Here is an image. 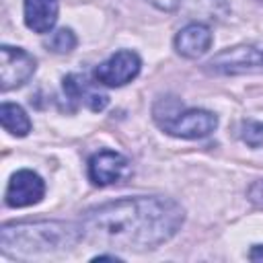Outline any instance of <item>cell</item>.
<instances>
[{
    "label": "cell",
    "mask_w": 263,
    "mask_h": 263,
    "mask_svg": "<svg viewBox=\"0 0 263 263\" xmlns=\"http://www.w3.org/2000/svg\"><path fill=\"white\" fill-rule=\"evenodd\" d=\"M140 68H142L140 55L132 49H121L115 51L105 62H101L95 68L92 76L103 86H123L140 74Z\"/></svg>",
    "instance_id": "4"
},
{
    "label": "cell",
    "mask_w": 263,
    "mask_h": 263,
    "mask_svg": "<svg viewBox=\"0 0 263 263\" xmlns=\"http://www.w3.org/2000/svg\"><path fill=\"white\" fill-rule=\"evenodd\" d=\"M45 193V183L43 179L29 171V168H23V171H16L8 185H6V193H4V201L6 205L10 208H27V205H33L37 201H41Z\"/></svg>",
    "instance_id": "7"
},
{
    "label": "cell",
    "mask_w": 263,
    "mask_h": 263,
    "mask_svg": "<svg viewBox=\"0 0 263 263\" xmlns=\"http://www.w3.org/2000/svg\"><path fill=\"white\" fill-rule=\"evenodd\" d=\"M257 70H263V49H257V60H255V70L253 72H257Z\"/></svg>",
    "instance_id": "17"
},
{
    "label": "cell",
    "mask_w": 263,
    "mask_h": 263,
    "mask_svg": "<svg viewBox=\"0 0 263 263\" xmlns=\"http://www.w3.org/2000/svg\"><path fill=\"white\" fill-rule=\"evenodd\" d=\"M45 45L55 53H70L76 47V35L72 33V29H58L49 35Z\"/></svg>",
    "instance_id": "13"
},
{
    "label": "cell",
    "mask_w": 263,
    "mask_h": 263,
    "mask_svg": "<svg viewBox=\"0 0 263 263\" xmlns=\"http://www.w3.org/2000/svg\"><path fill=\"white\" fill-rule=\"evenodd\" d=\"M249 259L251 261H263V245H255L249 253Z\"/></svg>",
    "instance_id": "16"
},
{
    "label": "cell",
    "mask_w": 263,
    "mask_h": 263,
    "mask_svg": "<svg viewBox=\"0 0 263 263\" xmlns=\"http://www.w3.org/2000/svg\"><path fill=\"white\" fill-rule=\"evenodd\" d=\"M154 119L166 134L185 140H197L210 136L216 125L218 117L205 109H183L179 99H160L154 105Z\"/></svg>",
    "instance_id": "3"
},
{
    "label": "cell",
    "mask_w": 263,
    "mask_h": 263,
    "mask_svg": "<svg viewBox=\"0 0 263 263\" xmlns=\"http://www.w3.org/2000/svg\"><path fill=\"white\" fill-rule=\"evenodd\" d=\"M240 138L251 148H263V123L261 121H242L240 125Z\"/></svg>",
    "instance_id": "14"
},
{
    "label": "cell",
    "mask_w": 263,
    "mask_h": 263,
    "mask_svg": "<svg viewBox=\"0 0 263 263\" xmlns=\"http://www.w3.org/2000/svg\"><path fill=\"white\" fill-rule=\"evenodd\" d=\"M185 212L160 195H138L107 201L86 210L80 218L82 238L92 245L146 251L168 242L183 226Z\"/></svg>",
    "instance_id": "1"
},
{
    "label": "cell",
    "mask_w": 263,
    "mask_h": 263,
    "mask_svg": "<svg viewBox=\"0 0 263 263\" xmlns=\"http://www.w3.org/2000/svg\"><path fill=\"white\" fill-rule=\"evenodd\" d=\"M212 41H214V37H212L210 27L201 21H193L177 33L175 49L179 55H183L187 60H195V58H201L210 49Z\"/></svg>",
    "instance_id": "9"
},
{
    "label": "cell",
    "mask_w": 263,
    "mask_h": 263,
    "mask_svg": "<svg viewBox=\"0 0 263 263\" xmlns=\"http://www.w3.org/2000/svg\"><path fill=\"white\" fill-rule=\"evenodd\" d=\"M164 12H185L197 21H222L230 8L226 0H148Z\"/></svg>",
    "instance_id": "8"
},
{
    "label": "cell",
    "mask_w": 263,
    "mask_h": 263,
    "mask_svg": "<svg viewBox=\"0 0 263 263\" xmlns=\"http://www.w3.org/2000/svg\"><path fill=\"white\" fill-rule=\"evenodd\" d=\"M58 0H25V25L35 33H47L58 21Z\"/></svg>",
    "instance_id": "11"
},
{
    "label": "cell",
    "mask_w": 263,
    "mask_h": 263,
    "mask_svg": "<svg viewBox=\"0 0 263 263\" xmlns=\"http://www.w3.org/2000/svg\"><path fill=\"white\" fill-rule=\"evenodd\" d=\"M80 238V226L55 220L14 222L0 230V245L6 255H49L74 247Z\"/></svg>",
    "instance_id": "2"
},
{
    "label": "cell",
    "mask_w": 263,
    "mask_h": 263,
    "mask_svg": "<svg viewBox=\"0 0 263 263\" xmlns=\"http://www.w3.org/2000/svg\"><path fill=\"white\" fill-rule=\"evenodd\" d=\"M132 173L129 160L115 150H101L88 160V177L95 185H113L127 179Z\"/></svg>",
    "instance_id": "6"
},
{
    "label": "cell",
    "mask_w": 263,
    "mask_h": 263,
    "mask_svg": "<svg viewBox=\"0 0 263 263\" xmlns=\"http://www.w3.org/2000/svg\"><path fill=\"white\" fill-rule=\"evenodd\" d=\"M37 68L35 58L12 45H2L0 47V88L10 90L21 84H25Z\"/></svg>",
    "instance_id": "5"
},
{
    "label": "cell",
    "mask_w": 263,
    "mask_h": 263,
    "mask_svg": "<svg viewBox=\"0 0 263 263\" xmlns=\"http://www.w3.org/2000/svg\"><path fill=\"white\" fill-rule=\"evenodd\" d=\"M249 199H251L257 208H263V181H255V183L249 187Z\"/></svg>",
    "instance_id": "15"
},
{
    "label": "cell",
    "mask_w": 263,
    "mask_h": 263,
    "mask_svg": "<svg viewBox=\"0 0 263 263\" xmlns=\"http://www.w3.org/2000/svg\"><path fill=\"white\" fill-rule=\"evenodd\" d=\"M64 92L70 101H76V103L88 107L95 113L103 111L109 103V97L105 92H101L95 86V82H90L82 74H68L64 78Z\"/></svg>",
    "instance_id": "10"
},
{
    "label": "cell",
    "mask_w": 263,
    "mask_h": 263,
    "mask_svg": "<svg viewBox=\"0 0 263 263\" xmlns=\"http://www.w3.org/2000/svg\"><path fill=\"white\" fill-rule=\"evenodd\" d=\"M0 121H2V127L16 138H23L31 132V119L25 113V109L16 103H2L0 105Z\"/></svg>",
    "instance_id": "12"
}]
</instances>
